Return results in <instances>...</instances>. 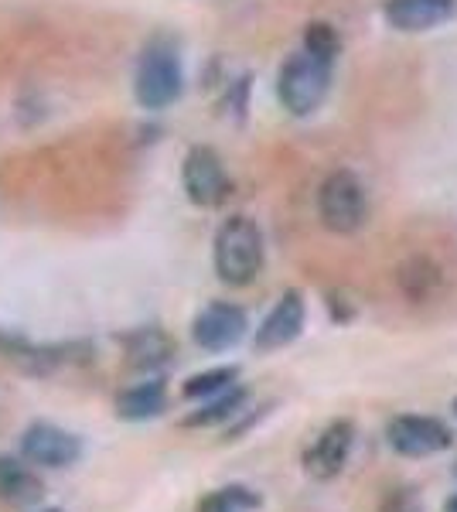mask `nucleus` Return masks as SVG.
I'll return each instance as SVG.
<instances>
[{
  "instance_id": "nucleus-21",
  "label": "nucleus",
  "mask_w": 457,
  "mask_h": 512,
  "mask_svg": "<svg viewBox=\"0 0 457 512\" xmlns=\"http://www.w3.org/2000/svg\"><path fill=\"white\" fill-rule=\"evenodd\" d=\"M454 414H457V400H454Z\"/></svg>"
},
{
  "instance_id": "nucleus-1",
  "label": "nucleus",
  "mask_w": 457,
  "mask_h": 512,
  "mask_svg": "<svg viewBox=\"0 0 457 512\" xmlns=\"http://www.w3.org/2000/svg\"><path fill=\"white\" fill-rule=\"evenodd\" d=\"M215 274L229 287H246L263 270V233L249 216H232L219 226L212 246Z\"/></svg>"
},
{
  "instance_id": "nucleus-18",
  "label": "nucleus",
  "mask_w": 457,
  "mask_h": 512,
  "mask_svg": "<svg viewBox=\"0 0 457 512\" xmlns=\"http://www.w3.org/2000/svg\"><path fill=\"white\" fill-rule=\"evenodd\" d=\"M304 52L331 65L338 59V52H342V38H338V31L328 21H311L304 28Z\"/></svg>"
},
{
  "instance_id": "nucleus-11",
  "label": "nucleus",
  "mask_w": 457,
  "mask_h": 512,
  "mask_svg": "<svg viewBox=\"0 0 457 512\" xmlns=\"http://www.w3.org/2000/svg\"><path fill=\"white\" fill-rule=\"evenodd\" d=\"M457 0H386V21L389 28L403 35H420V31L440 28L454 18Z\"/></svg>"
},
{
  "instance_id": "nucleus-4",
  "label": "nucleus",
  "mask_w": 457,
  "mask_h": 512,
  "mask_svg": "<svg viewBox=\"0 0 457 512\" xmlns=\"http://www.w3.org/2000/svg\"><path fill=\"white\" fill-rule=\"evenodd\" d=\"M331 86V65L318 62L314 55L297 52L284 62L277 76V96L290 117H311L324 103Z\"/></svg>"
},
{
  "instance_id": "nucleus-19",
  "label": "nucleus",
  "mask_w": 457,
  "mask_h": 512,
  "mask_svg": "<svg viewBox=\"0 0 457 512\" xmlns=\"http://www.w3.org/2000/svg\"><path fill=\"white\" fill-rule=\"evenodd\" d=\"M444 512H457V495H451V499L444 502Z\"/></svg>"
},
{
  "instance_id": "nucleus-20",
  "label": "nucleus",
  "mask_w": 457,
  "mask_h": 512,
  "mask_svg": "<svg viewBox=\"0 0 457 512\" xmlns=\"http://www.w3.org/2000/svg\"><path fill=\"white\" fill-rule=\"evenodd\" d=\"M38 512H62V509H38Z\"/></svg>"
},
{
  "instance_id": "nucleus-17",
  "label": "nucleus",
  "mask_w": 457,
  "mask_h": 512,
  "mask_svg": "<svg viewBox=\"0 0 457 512\" xmlns=\"http://www.w3.org/2000/svg\"><path fill=\"white\" fill-rule=\"evenodd\" d=\"M236 379H239L236 366H219V369H209V373L191 376L188 383L181 386V393H185V400H209V396H219V393H226L229 386H236Z\"/></svg>"
},
{
  "instance_id": "nucleus-6",
  "label": "nucleus",
  "mask_w": 457,
  "mask_h": 512,
  "mask_svg": "<svg viewBox=\"0 0 457 512\" xmlns=\"http://www.w3.org/2000/svg\"><path fill=\"white\" fill-rule=\"evenodd\" d=\"M181 185H185L188 202L202 205V209H215V205H222L229 195L226 164H222V158L212 147H205V144L191 147L185 154V164H181Z\"/></svg>"
},
{
  "instance_id": "nucleus-13",
  "label": "nucleus",
  "mask_w": 457,
  "mask_h": 512,
  "mask_svg": "<svg viewBox=\"0 0 457 512\" xmlns=\"http://www.w3.org/2000/svg\"><path fill=\"white\" fill-rule=\"evenodd\" d=\"M41 499H45V482H41L24 461L0 454V502L28 509V506H38Z\"/></svg>"
},
{
  "instance_id": "nucleus-12",
  "label": "nucleus",
  "mask_w": 457,
  "mask_h": 512,
  "mask_svg": "<svg viewBox=\"0 0 457 512\" xmlns=\"http://www.w3.org/2000/svg\"><path fill=\"white\" fill-rule=\"evenodd\" d=\"M123 349H127V366L137 369V373H157L171 362L174 355V342L168 338V332L161 328H137L123 338Z\"/></svg>"
},
{
  "instance_id": "nucleus-10",
  "label": "nucleus",
  "mask_w": 457,
  "mask_h": 512,
  "mask_svg": "<svg viewBox=\"0 0 457 512\" xmlns=\"http://www.w3.org/2000/svg\"><path fill=\"white\" fill-rule=\"evenodd\" d=\"M304 318H307V304L301 291H287L273 304V311L263 318V325L256 328V352H277L287 349L290 342H297L304 332Z\"/></svg>"
},
{
  "instance_id": "nucleus-8",
  "label": "nucleus",
  "mask_w": 457,
  "mask_h": 512,
  "mask_svg": "<svg viewBox=\"0 0 457 512\" xmlns=\"http://www.w3.org/2000/svg\"><path fill=\"white\" fill-rule=\"evenodd\" d=\"M355 448V424L352 420H331L324 431L314 437V444L304 451V472L314 482H331L345 472L348 458Z\"/></svg>"
},
{
  "instance_id": "nucleus-2",
  "label": "nucleus",
  "mask_w": 457,
  "mask_h": 512,
  "mask_svg": "<svg viewBox=\"0 0 457 512\" xmlns=\"http://www.w3.org/2000/svg\"><path fill=\"white\" fill-rule=\"evenodd\" d=\"M318 216H321V226L338 236H352L365 226V216H369V195H365V185L355 171L338 168L321 181Z\"/></svg>"
},
{
  "instance_id": "nucleus-9",
  "label": "nucleus",
  "mask_w": 457,
  "mask_h": 512,
  "mask_svg": "<svg viewBox=\"0 0 457 512\" xmlns=\"http://www.w3.org/2000/svg\"><path fill=\"white\" fill-rule=\"evenodd\" d=\"M21 458L41 468H69L82 458V441L62 427L38 420L21 434Z\"/></svg>"
},
{
  "instance_id": "nucleus-15",
  "label": "nucleus",
  "mask_w": 457,
  "mask_h": 512,
  "mask_svg": "<svg viewBox=\"0 0 457 512\" xmlns=\"http://www.w3.org/2000/svg\"><path fill=\"white\" fill-rule=\"evenodd\" d=\"M249 400V390L246 386H229L226 393L219 396H209V400H202V407L191 410V414L181 420V427H215V424H226L236 414H243Z\"/></svg>"
},
{
  "instance_id": "nucleus-5",
  "label": "nucleus",
  "mask_w": 457,
  "mask_h": 512,
  "mask_svg": "<svg viewBox=\"0 0 457 512\" xmlns=\"http://www.w3.org/2000/svg\"><path fill=\"white\" fill-rule=\"evenodd\" d=\"M386 444L403 458H434L454 444L444 420L420 417V414H400L386 424Z\"/></svg>"
},
{
  "instance_id": "nucleus-16",
  "label": "nucleus",
  "mask_w": 457,
  "mask_h": 512,
  "mask_svg": "<svg viewBox=\"0 0 457 512\" xmlns=\"http://www.w3.org/2000/svg\"><path fill=\"white\" fill-rule=\"evenodd\" d=\"M263 509V495L249 485H226V489H215L198 502L195 512H256Z\"/></svg>"
},
{
  "instance_id": "nucleus-3",
  "label": "nucleus",
  "mask_w": 457,
  "mask_h": 512,
  "mask_svg": "<svg viewBox=\"0 0 457 512\" xmlns=\"http://www.w3.org/2000/svg\"><path fill=\"white\" fill-rule=\"evenodd\" d=\"M185 89V69L168 41H151L137 62L134 93L144 110H164Z\"/></svg>"
},
{
  "instance_id": "nucleus-14",
  "label": "nucleus",
  "mask_w": 457,
  "mask_h": 512,
  "mask_svg": "<svg viewBox=\"0 0 457 512\" xmlns=\"http://www.w3.org/2000/svg\"><path fill=\"white\" fill-rule=\"evenodd\" d=\"M168 410V386L164 379H144L137 386H127L120 396H116V417L130 420V424H140V420H154Z\"/></svg>"
},
{
  "instance_id": "nucleus-7",
  "label": "nucleus",
  "mask_w": 457,
  "mask_h": 512,
  "mask_svg": "<svg viewBox=\"0 0 457 512\" xmlns=\"http://www.w3.org/2000/svg\"><path fill=\"white\" fill-rule=\"evenodd\" d=\"M249 332V318L239 304L229 301H212L209 308H202L191 321V338H195L198 349L205 352H229Z\"/></svg>"
}]
</instances>
